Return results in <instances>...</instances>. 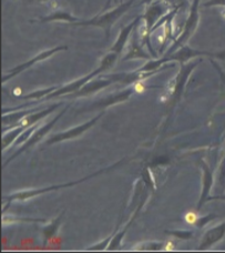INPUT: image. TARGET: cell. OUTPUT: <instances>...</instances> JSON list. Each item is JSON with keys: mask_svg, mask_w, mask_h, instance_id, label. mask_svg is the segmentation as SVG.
I'll return each instance as SVG.
<instances>
[{"mask_svg": "<svg viewBox=\"0 0 225 253\" xmlns=\"http://www.w3.org/2000/svg\"><path fill=\"white\" fill-rule=\"evenodd\" d=\"M199 219H200V216H199V214H197V212H195V211H188L186 215H184V220H186V222L188 224H191V225L195 224L197 221H199Z\"/></svg>", "mask_w": 225, "mask_h": 253, "instance_id": "1", "label": "cell"}, {"mask_svg": "<svg viewBox=\"0 0 225 253\" xmlns=\"http://www.w3.org/2000/svg\"><path fill=\"white\" fill-rule=\"evenodd\" d=\"M145 89H146L145 85H143V84H140V83H137L136 84H134V91H137V92H143V91H145Z\"/></svg>", "mask_w": 225, "mask_h": 253, "instance_id": "2", "label": "cell"}, {"mask_svg": "<svg viewBox=\"0 0 225 253\" xmlns=\"http://www.w3.org/2000/svg\"><path fill=\"white\" fill-rule=\"evenodd\" d=\"M212 4H224L225 6V0H210L209 2H206V6H212Z\"/></svg>", "mask_w": 225, "mask_h": 253, "instance_id": "3", "label": "cell"}, {"mask_svg": "<svg viewBox=\"0 0 225 253\" xmlns=\"http://www.w3.org/2000/svg\"><path fill=\"white\" fill-rule=\"evenodd\" d=\"M173 248H174L173 243H172V242H168V243H166V245H165L164 249H165L166 251H172V250H173Z\"/></svg>", "mask_w": 225, "mask_h": 253, "instance_id": "4", "label": "cell"}, {"mask_svg": "<svg viewBox=\"0 0 225 253\" xmlns=\"http://www.w3.org/2000/svg\"><path fill=\"white\" fill-rule=\"evenodd\" d=\"M29 1H41V2H44V1H48V0H29Z\"/></svg>", "mask_w": 225, "mask_h": 253, "instance_id": "5", "label": "cell"}, {"mask_svg": "<svg viewBox=\"0 0 225 253\" xmlns=\"http://www.w3.org/2000/svg\"><path fill=\"white\" fill-rule=\"evenodd\" d=\"M149 1H151V0H145V2H149Z\"/></svg>", "mask_w": 225, "mask_h": 253, "instance_id": "6", "label": "cell"}]
</instances>
